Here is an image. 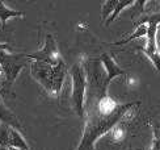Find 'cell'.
<instances>
[{
	"mask_svg": "<svg viewBox=\"0 0 160 150\" xmlns=\"http://www.w3.org/2000/svg\"><path fill=\"white\" fill-rule=\"evenodd\" d=\"M0 51H12V47L8 44L0 42Z\"/></svg>",
	"mask_w": 160,
	"mask_h": 150,
	"instance_id": "e0dca14e",
	"label": "cell"
},
{
	"mask_svg": "<svg viewBox=\"0 0 160 150\" xmlns=\"http://www.w3.org/2000/svg\"><path fill=\"white\" fill-rule=\"evenodd\" d=\"M98 61H100V63L104 66V72H105L104 86L106 88H109V84L112 83V80L114 78L126 77V75H128V71H126L125 69H122L109 53H102L101 56L98 57Z\"/></svg>",
	"mask_w": 160,
	"mask_h": 150,
	"instance_id": "52a82bcc",
	"label": "cell"
},
{
	"mask_svg": "<svg viewBox=\"0 0 160 150\" xmlns=\"http://www.w3.org/2000/svg\"><path fill=\"white\" fill-rule=\"evenodd\" d=\"M141 105V101H131V103L119 104L117 111L109 116L100 112L96 104V99L92 94L87 92L85 98V115H84V128L80 144L76 150H97L95 144L104 134L113 131L119 122H122L126 117L132 113L137 107ZM142 150V149H132Z\"/></svg>",
	"mask_w": 160,
	"mask_h": 150,
	"instance_id": "6da1fadb",
	"label": "cell"
},
{
	"mask_svg": "<svg viewBox=\"0 0 160 150\" xmlns=\"http://www.w3.org/2000/svg\"><path fill=\"white\" fill-rule=\"evenodd\" d=\"M72 92L71 100L72 107L80 119H84L85 115V98H87V71L83 59L74 63L70 70Z\"/></svg>",
	"mask_w": 160,
	"mask_h": 150,
	"instance_id": "3957f363",
	"label": "cell"
},
{
	"mask_svg": "<svg viewBox=\"0 0 160 150\" xmlns=\"http://www.w3.org/2000/svg\"><path fill=\"white\" fill-rule=\"evenodd\" d=\"M28 58H29V61H39V62L49 63L51 66H55V65H59L61 62H63L62 56L58 49L57 40L52 35H50V33L46 35L43 46L39 50L32 53V54H28Z\"/></svg>",
	"mask_w": 160,
	"mask_h": 150,
	"instance_id": "8992f818",
	"label": "cell"
},
{
	"mask_svg": "<svg viewBox=\"0 0 160 150\" xmlns=\"http://www.w3.org/2000/svg\"><path fill=\"white\" fill-rule=\"evenodd\" d=\"M122 136H123L122 129L117 125L114 129H113V141H119L122 138Z\"/></svg>",
	"mask_w": 160,
	"mask_h": 150,
	"instance_id": "2e32d148",
	"label": "cell"
},
{
	"mask_svg": "<svg viewBox=\"0 0 160 150\" xmlns=\"http://www.w3.org/2000/svg\"><path fill=\"white\" fill-rule=\"evenodd\" d=\"M135 24H147L148 29H147V36H146V44L142 47V50L148 57V59L158 70V72H160V50L158 45V29L160 25V12L141 16L139 21Z\"/></svg>",
	"mask_w": 160,
	"mask_h": 150,
	"instance_id": "277c9868",
	"label": "cell"
},
{
	"mask_svg": "<svg viewBox=\"0 0 160 150\" xmlns=\"http://www.w3.org/2000/svg\"><path fill=\"white\" fill-rule=\"evenodd\" d=\"M17 17L18 19L25 17V12L12 9L8 5H5L4 2L0 0V28H2V30L5 29L7 23H8L11 19H17Z\"/></svg>",
	"mask_w": 160,
	"mask_h": 150,
	"instance_id": "30bf717a",
	"label": "cell"
},
{
	"mask_svg": "<svg viewBox=\"0 0 160 150\" xmlns=\"http://www.w3.org/2000/svg\"><path fill=\"white\" fill-rule=\"evenodd\" d=\"M4 146L7 147H13L18 150H30L24 137L20 134L18 129H15L12 126H7V134H5V141Z\"/></svg>",
	"mask_w": 160,
	"mask_h": 150,
	"instance_id": "ba28073f",
	"label": "cell"
},
{
	"mask_svg": "<svg viewBox=\"0 0 160 150\" xmlns=\"http://www.w3.org/2000/svg\"><path fill=\"white\" fill-rule=\"evenodd\" d=\"M8 95H13L8 88H7V83H5V75H4V71L0 66V98H5Z\"/></svg>",
	"mask_w": 160,
	"mask_h": 150,
	"instance_id": "5bb4252c",
	"label": "cell"
},
{
	"mask_svg": "<svg viewBox=\"0 0 160 150\" xmlns=\"http://www.w3.org/2000/svg\"><path fill=\"white\" fill-rule=\"evenodd\" d=\"M151 150H160V125H154V140H152Z\"/></svg>",
	"mask_w": 160,
	"mask_h": 150,
	"instance_id": "9a60e30c",
	"label": "cell"
},
{
	"mask_svg": "<svg viewBox=\"0 0 160 150\" xmlns=\"http://www.w3.org/2000/svg\"><path fill=\"white\" fill-rule=\"evenodd\" d=\"M147 29H148L147 24H135V29H134V32H132L131 35H129L126 38H122V40L116 41L114 45H117V46H123V45L130 44L131 41H134V40L143 38V37L146 38V36H147Z\"/></svg>",
	"mask_w": 160,
	"mask_h": 150,
	"instance_id": "8fae6325",
	"label": "cell"
},
{
	"mask_svg": "<svg viewBox=\"0 0 160 150\" xmlns=\"http://www.w3.org/2000/svg\"><path fill=\"white\" fill-rule=\"evenodd\" d=\"M30 63L28 54L25 53H13V51H0V66L5 75L7 88L12 92V87L26 66Z\"/></svg>",
	"mask_w": 160,
	"mask_h": 150,
	"instance_id": "5b68a950",
	"label": "cell"
},
{
	"mask_svg": "<svg viewBox=\"0 0 160 150\" xmlns=\"http://www.w3.org/2000/svg\"><path fill=\"white\" fill-rule=\"evenodd\" d=\"M118 3V0H106V2L102 3L101 7V21L105 24L108 21V19L110 17V15L114 12V8Z\"/></svg>",
	"mask_w": 160,
	"mask_h": 150,
	"instance_id": "4fadbf2b",
	"label": "cell"
},
{
	"mask_svg": "<svg viewBox=\"0 0 160 150\" xmlns=\"http://www.w3.org/2000/svg\"><path fill=\"white\" fill-rule=\"evenodd\" d=\"M134 3H135V0H118V3H117L116 8H114V12H113L112 15H110V17L108 19V21L105 23V25H106V26H109V25L118 17V15H119V13H121L125 8L132 7V5H134Z\"/></svg>",
	"mask_w": 160,
	"mask_h": 150,
	"instance_id": "7c38bea8",
	"label": "cell"
},
{
	"mask_svg": "<svg viewBox=\"0 0 160 150\" xmlns=\"http://www.w3.org/2000/svg\"><path fill=\"white\" fill-rule=\"evenodd\" d=\"M0 122L7 126H12L15 129H18V131L22 128V124H21V121H20V119L4 104L2 98H0Z\"/></svg>",
	"mask_w": 160,
	"mask_h": 150,
	"instance_id": "9c48e42d",
	"label": "cell"
},
{
	"mask_svg": "<svg viewBox=\"0 0 160 150\" xmlns=\"http://www.w3.org/2000/svg\"><path fill=\"white\" fill-rule=\"evenodd\" d=\"M29 66L32 78L43 87L48 95H50L51 98H58L61 95L66 75H67V66L64 61L55 66L39 62V61H30Z\"/></svg>",
	"mask_w": 160,
	"mask_h": 150,
	"instance_id": "7a4b0ae2",
	"label": "cell"
}]
</instances>
